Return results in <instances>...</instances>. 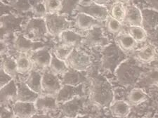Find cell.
<instances>
[{
    "mask_svg": "<svg viewBox=\"0 0 158 118\" xmlns=\"http://www.w3.org/2000/svg\"><path fill=\"white\" fill-rule=\"evenodd\" d=\"M142 64L135 57L127 58L114 72L117 80L124 86L134 85L146 73Z\"/></svg>",
    "mask_w": 158,
    "mask_h": 118,
    "instance_id": "cell-1",
    "label": "cell"
},
{
    "mask_svg": "<svg viewBox=\"0 0 158 118\" xmlns=\"http://www.w3.org/2000/svg\"><path fill=\"white\" fill-rule=\"evenodd\" d=\"M91 97L99 106L110 107L114 101V92L111 84L103 77H94L91 86Z\"/></svg>",
    "mask_w": 158,
    "mask_h": 118,
    "instance_id": "cell-2",
    "label": "cell"
},
{
    "mask_svg": "<svg viewBox=\"0 0 158 118\" xmlns=\"http://www.w3.org/2000/svg\"><path fill=\"white\" fill-rule=\"evenodd\" d=\"M128 58L117 44H110L104 47L102 51V68L111 73H114L120 64Z\"/></svg>",
    "mask_w": 158,
    "mask_h": 118,
    "instance_id": "cell-3",
    "label": "cell"
},
{
    "mask_svg": "<svg viewBox=\"0 0 158 118\" xmlns=\"http://www.w3.org/2000/svg\"><path fill=\"white\" fill-rule=\"evenodd\" d=\"M22 33L33 42H42L49 33L44 18H35L28 20Z\"/></svg>",
    "mask_w": 158,
    "mask_h": 118,
    "instance_id": "cell-4",
    "label": "cell"
},
{
    "mask_svg": "<svg viewBox=\"0 0 158 118\" xmlns=\"http://www.w3.org/2000/svg\"><path fill=\"white\" fill-rule=\"evenodd\" d=\"M86 103V96H77L64 103L60 104L59 109L64 118H75L83 115Z\"/></svg>",
    "mask_w": 158,
    "mask_h": 118,
    "instance_id": "cell-5",
    "label": "cell"
},
{
    "mask_svg": "<svg viewBox=\"0 0 158 118\" xmlns=\"http://www.w3.org/2000/svg\"><path fill=\"white\" fill-rule=\"evenodd\" d=\"M44 19L49 34L53 36H58L63 31L69 30L71 27V22L64 15L58 14H46Z\"/></svg>",
    "mask_w": 158,
    "mask_h": 118,
    "instance_id": "cell-6",
    "label": "cell"
},
{
    "mask_svg": "<svg viewBox=\"0 0 158 118\" xmlns=\"http://www.w3.org/2000/svg\"><path fill=\"white\" fill-rule=\"evenodd\" d=\"M76 9L78 13H83L89 15L101 22L106 21L110 16V12L106 6L98 4L92 1L86 2V4L80 2Z\"/></svg>",
    "mask_w": 158,
    "mask_h": 118,
    "instance_id": "cell-7",
    "label": "cell"
},
{
    "mask_svg": "<svg viewBox=\"0 0 158 118\" xmlns=\"http://www.w3.org/2000/svg\"><path fill=\"white\" fill-rule=\"evenodd\" d=\"M42 94L44 95L56 96L62 88L63 84L60 78L47 68L42 73Z\"/></svg>",
    "mask_w": 158,
    "mask_h": 118,
    "instance_id": "cell-8",
    "label": "cell"
},
{
    "mask_svg": "<svg viewBox=\"0 0 158 118\" xmlns=\"http://www.w3.org/2000/svg\"><path fill=\"white\" fill-rule=\"evenodd\" d=\"M65 62L70 68L79 71H86L91 65L90 57L77 48H74Z\"/></svg>",
    "mask_w": 158,
    "mask_h": 118,
    "instance_id": "cell-9",
    "label": "cell"
},
{
    "mask_svg": "<svg viewBox=\"0 0 158 118\" xmlns=\"http://www.w3.org/2000/svg\"><path fill=\"white\" fill-rule=\"evenodd\" d=\"M82 44L89 47H106L110 44V41L103 32L101 27H96L89 31L84 37Z\"/></svg>",
    "mask_w": 158,
    "mask_h": 118,
    "instance_id": "cell-10",
    "label": "cell"
},
{
    "mask_svg": "<svg viewBox=\"0 0 158 118\" xmlns=\"http://www.w3.org/2000/svg\"><path fill=\"white\" fill-rule=\"evenodd\" d=\"M13 47L17 52L30 53L44 47L45 45L42 42H33L25 37L23 33H18L14 37Z\"/></svg>",
    "mask_w": 158,
    "mask_h": 118,
    "instance_id": "cell-11",
    "label": "cell"
},
{
    "mask_svg": "<svg viewBox=\"0 0 158 118\" xmlns=\"http://www.w3.org/2000/svg\"><path fill=\"white\" fill-rule=\"evenodd\" d=\"M85 84H80L77 86H74L67 84H63L62 88L56 95V99L58 104H63L77 96H85L87 95L85 89Z\"/></svg>",
    "mask_w": 158,
    "mask_h": 118,
    "instance_id": "cell-12",
    "label": "cell"
},
{
    "mask_svg": "<svg viewBox=\"0 0 158 118\" xmlns=\"http://www.w3.org/2000/svg\"><path fill=\"white\" fill-rule=\"evenodd\" d=\"M60 79L63 84L74 86L88 83L90 81L85 71H79L72 68L68 69V70L61 77Z\"/></svg>",
    "mask_w": 158,
    "mask_h": 118,
    "instance_id": "cell-13",
    "label": "cell"
},
{
    "mask_svg": "<svg viewBox=\"0 0 158 118\" xmlns=\"http://www.w3.org/2000/svg\"><path fill=\"white\" fill-rule=\"evenodd\" d=\"M28 55L33 64L37 68L44 69V70L49 68L52 57V52H51L49 48L44 47L39 48L30 53Z\"/></svg>",
    "mask_w": 158,
    "mask_h": 118,
    "instance_id": "cell-14",
    "label": "cell"
},
{
    "mask_svg": "<svg viewBox=\"0 0 158 118\" xmlns=\"http://www.w3.org/2000/svg\"><path fill=\"white\" fill-rule=\"evenodd\" d=\"M35 106L38 112L48 113L56 111L59 109V104L58 103L56 96L52 95H42L40 96L35 102Z\"/></svg>",
    "mask_w": 158,
    "mask_h": 118,
    "instance_id": "cell-15",
    "label": "cell"
},
{
    "mask_svg": "<svg viewBox=\"0 0 158 118\" xmlns=\"http://www.w3.org/2000/svg\"><path fill=\"white\" fill-rule=\"evenodd\" d=\"M13 111L16 118H31L37 113L35 103L16 101L13 104Z\"/></svg>",
    "mask_w": 158,
    "mask_h": 118,
    "instance_id": "cell-16",
    "label": "cell"
},
{
    "mask_svg": "<svg viewBox=\"0 0 158 118\" xmlns=\"http://www.w3.org/2000/svg\"><path fill=\"white\" fill-rule=\"evenodd\" d=\"M134 57L143 64L150 63L157 58V48L153 44H147L134 52Z\"/></svg>",
    "mask_w": 158,
    "mask_h": 118,
    "instance_id": "cell-17",
    "label": "cell"
},
{
    "mask_svg": "<svg viewBox=\"0 0 158 118\" xmlns=\"http://www.w3.org/2000/svg\"><path fill=\"white\" fill-rule=\"evenodd\" d=\"M18 86V96L16 101L35 103L39 98L40 94L33 91L30 87L25 84V82L16 79Z\"/></svg>",
    "mask_w": 158,
    "mask_h": 118,
    "instance_id": "cell-18",
    "label": "cell"
},
{
    "mask_svg": "<svg viewBox=\"0 0 158 118\" xmlns=\"http://www.w3.org/2000/svg\"><path fill=\"white\" fill-rule=\"evenodd\" d=\"M124 23L129 26H143V13L138 7L133 4L126 6V16Z\"/></svg>",
    "mask_w": 158,
    "mask_h": 118,
    "instance_id": "cell-19",
    "label": "cell"
},
{
    "mask_svg": "<svg viewBox=\"0 0 158 118\" xmlns=\"http://www.w3.org/2000/svg\"><path fill=\"white\" fill-rule=\"evenodd\" d=\"M102 23L89 15L83 13H78L75 18V25L79 30L89 31L96 27H101Z\"/></svg>",
    "mask_w": 158,
    "mask_h": 118,
    "instance_id": "cell-20",
    "label": "cell"
},
{
    "mask_svg": "<svg viewBox=\"0 0 158 118\" xmlns=\"http://www.w3.org/2000/svg\"><path fill=\"white\" fill-rule=\"evenodd\" d=\"M18 86L16 79H13L9 84L1 88L0 101L1 105H6L9 102L14 103L17 101Z\"/></svg>",
    "mask_w": 158,
    "mask_h": 118,
    "instance_id": "cell-21",
    "label": "cell"
},
{
    "mask_svg": "<svg viewBox=\"0 0 158 118\" xmlns=\"http://www.w3.org/2000/svg\"><path fill=\"white\" fill-rule=\"evenodd\" d=\"M85 36L71 30L63 31L59 36L61 44L77 48L83 44Z\"/></svg>",
    "mask_w": 158,
    "mask_h": 118,
    "instance_id": "cell-22",
    "label": "cell"
},
{
    "mask_svg": "<svg viewBox=\"0 0 158 118\" xmlns=\"http://www.w3.org/2000/svg\"><path fill=\"white\" fill-rule=\"evenodd\" d=\"M109 107L113 116L118 118L126 117L131 112V106L129 103L123 100L114 101Z\"/></svg>",
    "mask_w": 158,
    "mask_h": 118,
    "instance_id": "cell-23",
    "label": "cell"
},
{
    "mask_svg": "<svg viewBox=\"0 0 158 118\" xmlns=\"http://www.w3.org/2000/svg\"><path fill=\"white\" fill-rule=\"evenodd\" d=\"M116 44L124 52H129L136 48L138 42L128 32H121L116 37Z\"/></svg>",
    "mask_w": 158,
    "mask_h": 118,
    "instance_id": "cell-24",
    "label": "cell"
},
{
    "mask_svg": "<svg viewBox=\"0 0 158 118\" xmlns=\"http://www.w3.org/2000/svg\"><path fill=\"white\" fill-rule=\"evenodd\" d=\"M42 73L35 70H32L25 79V82L33 91L41 95L42 94Z\"/></svg>",
    "mask_w": 158,
    "mask_h": 118,
    "instance_id": "cell-25",
    "label": "cell"
},
{
    "mask_svg": "<svg viewBox=\"0 0 158 118\" xmlns=\"http://www.w3.org/2000/svg\"><path fill=\"white\" fill-rule=\"evenodd\" d=\"M17 63L18 72L19 74H26L30 73L33 68V63L32 62L27 53H19L16 58Z\"/></svg>",
    "mask_w": 158,
    "mask_h": 118,
    "instance_id": "cell-26",
    "label": "cell"
},
{
    "mask_svg": "<svg viewBox=\"0 0 158 118\" xmlns=\"http://www.w3.org/2000/svg\"><path fill=\"white\" fill-rule=\"evenodd\" d=\"M148 96L146 91L142 88L135 87L133 88L127 96V100L130 105L132 106H138L142 103L147 101Z\"/></svg>",
    "mask_w": 158,
    "mask_h": 118,
    "instance_id": "cell-27",
    "label": "cell"
},
{
    "mask_svg": "<svg viewBox=\"0 0 158 118\" xmlns=\"http://www.w3.org/2000/svg\"><path fill=\"white\" fill-rule=\"evenodd\" d=\"M1 68L14 79H17L18 75L19 73L18 72L16 60L14 58L11 56L4 57L1 63Z\"/></svg>",
    "mask_w": 158,
    "mask_h": 118,
    "instance_id": "cell-28",
    "label": "cell"
},
{
    "mask_svg": "<svg viewBox=\"0 0 158 118\" xmlns=\"http://www.w3.org/2000/svg\"><path fill=\"white\" fill-rule=\"evenodd\" d=\"M49 68L56 75H63V74L68 70V69L70 68L68 67V64L66 63L65 61L57 58L54 53L52 52V61H51Z\"/></svg>",
    "mask_w": 158,
    "mask_h": 118,
    "instance_id": "cell-29",
    "label": "cell"
},
{
    "mask_svg": "<svg viewBox=\"0 0 158 118\" xmlns=\"http://www.w3.org/2000/svg\"><path fill=\"white\" fill-rule=\"evenodd\" d=\"M110 16L123 23L126 16V6L120 2H115L111 6Z\"/></svg>",
    "mask_w": 158,
    "mask_h": 118,
    "instance_id": "cell-30",
    "label": "cell"
},
{
    "mask_svg": "<svg viewBox=\"0 0 158 118\" xmlns=\"http://www.w3.org/2000/svg\"><path fill=\"white\" fill-rule=\"evenodd\" d=\"M127 32L138 43L146 42L147 40V32L143 26H129Z\"/></svg>",
    "mask_w": 158,
    "mask_h": 118,
    "instance_id": "cell-31",
    "label": "cell"
},
{
    "mask_svg": "<svg viewBox=\"0 0 158 118\" xmlns=\"http://www.w3.org/2000/svg\"><path fill=\"white\" fill-rule=\"evenodd\" d=\"M44 6L47 14H58L62 11L63 2L60 0H44Z\"/></svg>",
    "mask_w": 158,
    "mask_h": 118,
    "instance_id": "cell-32",
    "label": "cell"
},
{
    "mask_svg": "<svg viewBox=\"0 0 158 118\" xmlns=\"http://www.w3.org/2000/svg\"><path fill=\"white\" fill-rule=\"evenodd\" d=\"M106 27L112 34H119L122 30V23L109 16L106 20Z\"/></svg>",
    "mask_w": 158,
    "mask_h": 118,
    "instance_id": "cell-33",
    "label": "cell"
},
{
    "mask_svg": "<svg viewBox=\"0 0 158 118\" xmlns=\"http://www.w3.org/2000/svg\"><path fill=\"white\" fill-rule=\"evenodd\" d=\"M75 48V47H68V46L61 44L60 46L56 47L53 49V53H54L57 58L60 59V60L65 61L70 53L73 52V51Z\"/></svg>",
    "mask_w": 158,
    "mask_h": 118,
    "instance_id": "cell-34",
    "label": "cell"
},
{
    "mask_svg": "<svg viewBox=\"0 0 158 118\" xmlns=\"http://www.w3.org/2000/svg\"><path fill=\"white\" fill-rule=\"evenodd\" d=\"M142 78L143 82L148 85H153L158 87V69H152L144 74Z\"/></svg>",
    "mask_w": 158,
    "mask_h": 118,
    "instance_id": "cell-35",
    "label": "cell"
},
{
    "mask_svg": "<svg viewBox=\"0 0 158 118\" xmlns=\"http://www.w3.org/2000/svg\"><path fill=\"white\" fill-rule=\"evenodd\" d=\"M1 117L0 118H16L13 109H10L6 105H1Z\"/></svg>",
    "mask_w": 158,
    "mask_h": 118,
    "instance_id": "cell-36",
    "label": "cell"
},
{
    "mask_svg": "<svg viewBox=\"0 0 158 118\" xmlns=\"http://www.w3.org/2000/svg\"><path fill=\"white\" fill-rule=\"evenodd\" d=\"M0 75H1V77H0V87L1 88H2L5 85H6L7 84H9L13 79H14L12 77L5 73L3 69L2 68L1 71H0Z\"/></svg>",
    "mask_w": 158,
    "mask_h": 118,
    "instance_id": "cell-37",
    "label": "cell"
},
{
    "mask_svg": "<svg viewBox=\"0 0 158 118\" xmlns=\"http://www.w3.org/2000/svg\"><path fill=\"white\" fill-rule=\"evenodd\" d=\"M31 118H52L48 113H36L33 115Z\"/></svg>",
    "mask_w": 158,
    "mask_h": 118,
    "instance_id": "cell-38",
    "label": "cell"
},
{
    "mask_svg": "<svg viewBox=\"0 0 158 118\" xmlns=\"http://www.w3.org/2000/svg\"><path fill=\"white\" fill-rule=\"evenodd\" d=\"M91 1L95 2V3L100 4V5H103L105 6V4H108L110 0H91Z\"/></svg>",
    "mask_w": 158,
    "mask_h": 118,
    "instance_id": "cell-39",
    "label": "cell"
},
{
    "mask_svg": "<svg viewBox=\"0 0 158 118\" xmlns=\"http://www.w3.org/2000/svg\"><path fill=\"white\" fill-rule=\"evenodd\" d=\"M114 1H115V2H120V3L125 4L129 3L131 0H114Z\"/></svg>",
    "mask_w": 158,
    "mask_h": 118,
    "instance_id": "cell-40",
    "label": "cell"
},
{
    "mask_svg": "<svg viewBox=\"0 0 158 118\" xmlns=\"http://www.w3.org/2000/svg\"><path fill=\"white\" fill-rule=\"evenodd\" d=\"M75 118H90V117L88 116V115H80V116H77Z\"/></svg>",
    "mask_w": 158,
    "mask_h": 118,
    "instance_id": "cell-41",
    "label": "cell"
},
{
    "mask_svg": "<svg viewBox=\"0 0 158 118\" xmlns=\"http://www.w3.org/2000/svg\"><path fill=\"white\" fill-rule=\"evenodd\" d=\"M143 118H152V117H143Z\"/></svg>",
    "mask_w": 158,
    "mask_h": 118,
    "instance_id": "cell-42",
    "label": "cell"
}]
</instances>
